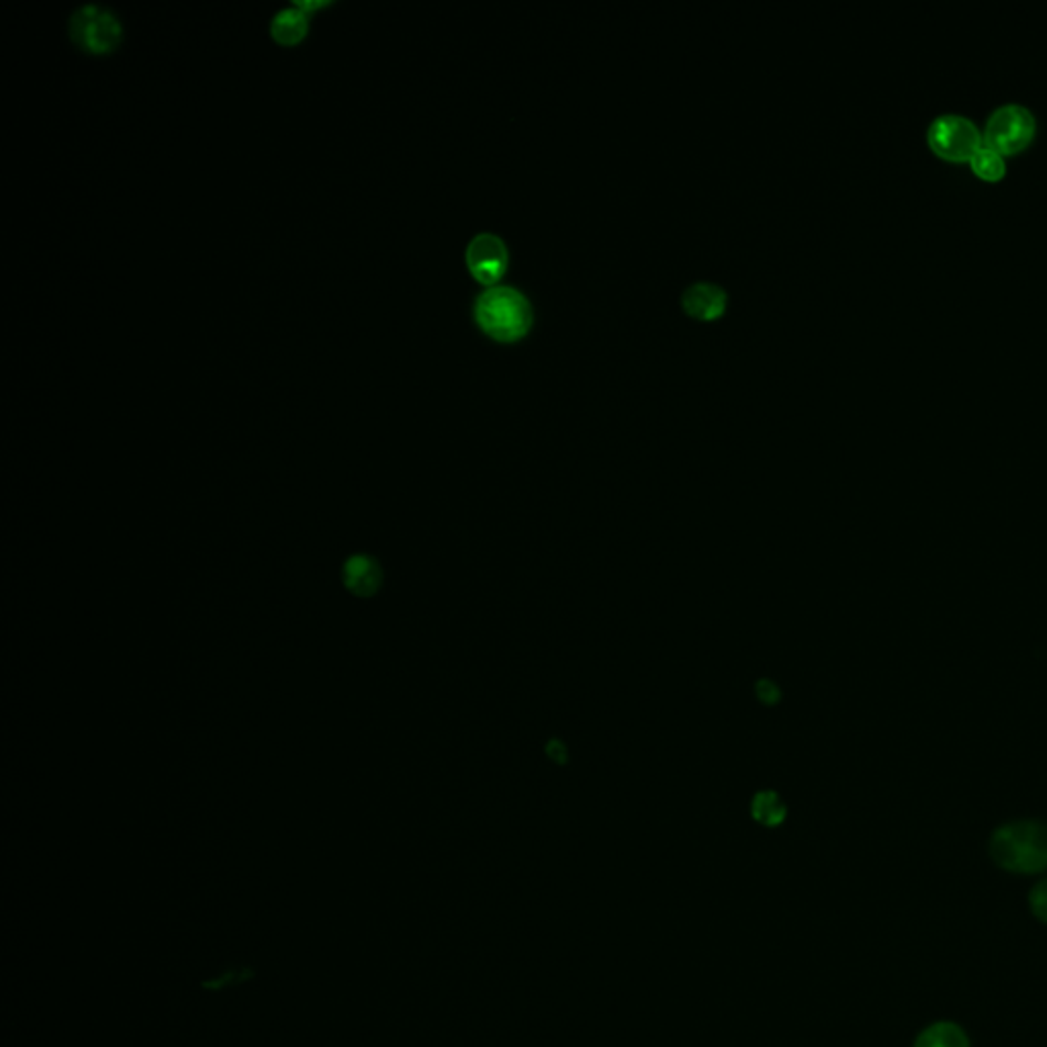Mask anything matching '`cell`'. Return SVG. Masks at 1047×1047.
Listing matches in <instances>:
<instances>
[{
	"instance_id": "1",
	"label": "cell",
	"mask_w": 1047,
	"mask_h": 1047,
	"mask_svg": "<svg viewBox=\"0 0 1047 1047\" xmlns=\"http://www.w3.org/2000/svg\"><path fill=\"white\" fill-rule=\"evenodd\" d=\"M473 317L495 341H517L531 329L534 307L522 289L495 283L477 293Z\"/></svg>"
},
{
	"instance_id": "2",
	"label": "cell",
	"mask_w": 1047,
	"mask_h": 1047,
	"mask_svg": "<svg viewBox=\"0 0 1047 1047\" xmlns=\"http://www.w3.org/2000/svg\"><path fill=\"white\" fill-rule=\"evenodd\" d=\"M994 863L1013 873L1047 870V825L1035 820L1008 823L991 839Z\"/></svg>"
},
{
	"instance_id": "3",
	"label": "cell",
	"mask_w": 1047,
	"mask_h": 1047,
	"mask_svg": "<svg viewBox=\"0 0 1047 1047\" xmlns=\"http://www.w3.org/2000/svg\"><path fill=\"white\" fill-rule=\"evenodd\" d=\"M69 29L72 41L91 54H109L122 43L119 17L96 2L78 7L70 17Z\"/></svg>"
},
{
	"instance_id": "4",
	"label": "cell",
	"mask_w": 1047,
	"mask_h": 1047,
	"mask_svg": "<svg viewBox=\"0 0 1047 1047\" xmlns=\"http://www.w3.org/2000/svg\"><path fill=\"white\" fill-rule=\"evenodd\" d=\"M926 139L931 150L941 158L964 163L972 160V156L984 144V132H980L978 125L966 115L943 113L929 125Z\"/></svg>"
},
{
	"instance_id": "5",
	"label": "cell",
	"mask_w": 1047,
	"mask_h": 1047,
	"mask_svg": "<svg viewBox=\"0 0 1047 1047\" xmlns=\"http://www.w3.org/2000/svg\"><path fill=\"white\" fill-rule=\"evenodd\" d=\"M1035 132L1034 111L1020 103H1005L991 113L984 127V144L1001 154H1015L1032 144Z\"/></svg>"
},
{
	"instance_id": "6",
	"label": "cell",
	"mask_w": 1047,
	"mask_h": 1047,
	"mask_svg": "<svg viewBox=\"0 0 1047 1047\" xmlns=\"http://www.w3.org/2000/svg\"><path fill=\"white\" fill-rule=\"evenodd\" d=\"M464 259L469 271L473 272L477 281L495 285L498 279L504 276L510 260V250L500 233L479 232L469 240Z\"/></svg>"
},
{
	"instance_id": "7",
	"label": "cell",
	"mask_w": 1047,
	"mask_h": 1047,
	"mask_svg": "<svg viewBox=\"0 0 1047 1047\" xmlns=\"http://www.w3.org/2000/svg\"><path fill=\"white\" fill-rule=\"evenodd\" d=\"M726 301H729L726 289L712 281H695L681 295L683 310L700 320H714L722 315Z\"/></svg>"
},
{
	"instance_id": "8",
	"label": "cell",
	"mask_w": 1047,
	"mask_h": 1047,
	"mask_svg": "<svg viewBox=\"0 0 1047 1047\" xmlns=\"http://www.w3.org/2000/svg\"><path fill=\"white\" fill-rule=\"evenodd\" d=\"M342 579L353 594L360 598H368L381 587L383 572L375 558L367 555H354L344 563Z\"/></svg>"
},
{
	"instance_id": "9",
	"label": "cell",
	"mask_w": 1047,
	"mask_h": 1047,
	"mask_svg": "<svg viewBox=\"0 0 1047 1047\" xmlns=\"http://www.w3.org/2000/svg\"><path fill=\"white\" fill-rule=\"evenodd\" d=\"M307 28H310V17L295 4L279 11L271 21L272 38L283 45L300 43L305 38Z\"/></svg>"
},
{
	"instance_id": "10",
	"label": "cell",
	"mask_w": 1047,
	"mask_h": 1047,
	"mask_svg": "<svg viewBox=\"0 0 1047 1047\" xmlns=\"http://www.w3.org/2000/svg\"><path fill=\"white\" fill-rule=\"evenodd\" d=\"M912 1047H970L966 1032L952 1020H939L914 1039Z\"/></svg>"
},
{
	"instance_id": "11",
	"label": "cell",
	"mask_w": 1047,
	"mask_h": 1047,
	"mask_svg": "<svg viewBox=\"0 0 1047 1047\" xmlns=\"http://www.w3.org/2000/svg\"><path fill=\"white\" fill-rule=\"evenodd\" d=\"M788 815V808L774 789H762L751 800V816L763 827H779Z\"/></svg>"
},
{
	"instance_id": "12",
	"label": "cell",
	"mask_w": 1047,
	"mask_h": 1047,
	"mask_svg": "<svg viewBox=\"0 0 1047 1047\" xmlns=\"http://www.w3.org/2000/svg\"><path fill=\"white\" fill-rule=\"evenodd\" d=\"M972 168L978 177L986 178V180H1001L1005 177L1007 172V163H1005V154H1001L998 150L991 148L988 144H982L978 151L972 156Z\"/></svg>"
},
{
	"instance_id": "13",
	"label": "cell",
	"mask_w": 1047,
	"mask_h": 1047,
	"mask_svg": "<svg viewBox=\"0 0 1047 1047\" xmlns=\"http://www.w3.org/2000/svg\"><path fill=\"white\" fill-rule=\"evenodd\" d=\"M254 978V970L252 967H240V970H226L221 976L213 980H205L203 986L205 991H213V993H219L228 986H240L244 982H250Z\"/></svg>"
},
{
	"instance_id": "14",
	"label": "cell",
	"mask_w": 1047,
	"mask_h": 1047,
	"mask_svg": "<svg viewBox=\"0 0 1047 1047\" xmlns=\"http://www.w3.org/2000/svg\"><path fill=\"white\" fill-rule=\"evenodd\" d=\"M1029 907H1032L1035 919L1047 925V880H1041L1039 884H1035L1032 894H1029Z\"/></svg>"
},
{
	"instance_id": "15",
	"label": "cell",
	"mask_w": 1047,
	"mask_h": 1047,
	"mask_svg": "<svg viewBox=\"0 0 1047 1047\" xmlns=\"http://www.w3.org/2000/svg\"><path fill=\"white\" fill-rule=\"evenodd\" d=\"M755 694L760 698V702L767 704V706H774L782 700V690L772 680L757 681L755 683Z\"/></svg>"
},
{
	"instance_id": "16",
	"label": "cell",
	"mask_w": 1047,
	"mask_h": 1047,
	"mask_svg": "<svg viewBox=\"0 0 1047 1047\" xmlns=\"http://www.w3.org/2000/svg\"><path fill=\"white\" fill-rule=\"evenodd\" d=\"M546 755H548L553 762L561 763V765L567 763V760H569V753H567L565 743L558 741V739H551V741L546 743Z\"/></svg>"
},
{
	"instance_id": "17",
	"label": "cell",
	"mask_w": 1047,
	"mask_h": 1047,
	"mask_svg": "<svg viewBox=\"0 0 1047 1047\" xmlns=\"http://www.w3.org/2000/svg\"><path fill=\"white\" fill-rule=\"evenodd\" d=\"M293 4H295L297 9H301V11H305V13H307V11H313V9H320V7H326V4H329V2H326V0H313V2H303V0H293Z\"/></svg>"
}]
</instances>
